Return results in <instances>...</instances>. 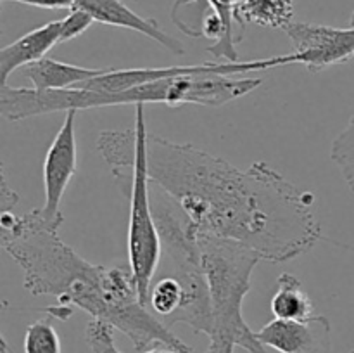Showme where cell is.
I'll use <instances>...</instances> for the list:
<instances>
[{
  "label": "cell",
  "mask_w": 354,
  "mask_h": 353,
  "mask_svg": "<svg viewBox=\"0 0 354 353\" xmlns=\"http://www.w3.org/2000/svg\"><path fill=\"white\" fill-rule=\"evenodd\" d=\"M52 318L54 317L48 315L28 325L24 336V353H61V341Z\"/></svg>",
  "instance_id": "17"
},
{
  "label": "cell",
  "mask_w": 354,
  "mask_h": 353,
  "mask_svg": "<svg viewBox=\"0 0 354 353\" xmlns=\"http://www.w3.org/2000/svg\"><path fill=\"white\" fill-rule=\"evenodd\" d=\"M216 14L209 0H176L173 7V23L189 37H204L207 19Z\"/></svg>",
  "instance_id": "15"
},
{
  "label": "cell",
  "mask_w": 354,
  "mask_h": 353,
  "mask_svg": "<svg viewBox=\"0 0 354 353\" xmlns=\"http://www.w3.org/2000/svg\"><path fill=\"white\" fill-rule=\"evenodd\" d=\"M197 239L213 311V332L206 353H234L235 346L249 353H270L242 315V303L261 255L230 239L203 234Z\"/></svg>",
  "instance_id": "4"
},
{
  "label": "cell",
  "mask_w": 354,
  "mask_h": 353,
  "mask_svg": "<svg viewBox=\"0 0 354 353\" xmlns=\"http://www.w3.org/2000/svg\"><path fill=\"white\" fill-rule=\"evenodd\" d=\"M294 44V52L299 55V64L311 73L334 64H342L354 57V26L332 28L324 24L290 23L286 28Z\"/></svg>",
  "instance_id": "7"
},
{
  "label": "cell",
  "mask_w": 354,
  "mask_h": 353,
  "mask_svg": "<svg viewBox=\"0 0 354 353\" xmlns=\"http://www.w3.org/2000/svg\"><path fill=\"white\" fill-rule=\"evenodd\" d=\"M95 23L88 12L82 9H71V12L62 19V30H61V44L62 42H69L73 38L80 37L83 31L88 30Z\"/></svg>",
  "instance_id": "19"
},
{
  "label": "cell",
  "mask_w": 354,
  "mask_h": 353,
  "mask_svg": "<svg viewBox=\"0 0 354 353\" xmlns=\"http://www.w3.org/2000/svg\"><path fill=\"white\" fill-rule=\"evenodd\" d=\"M256 336L279 353H332V325L324 315L306 320L273 318L256 331Z\"/></svg>",
  "instance_id": "9"
},
{
  "label": "cell",
  "mask_w": 354,
  "mask_h": 353,
  "mask_svg": "<svg viewBox=\"0 0 354 353\" xmlns=\"http://www.w3.org/2000/svg\"><path fill=\"white\" fill-rule=\"evenodd\" d=\"M17 201H19V197H17V194L9 187V183H7V175L2 170V183H0V211H2V213H10L12 208L17 204Z\"/></svg>",
  "instance_id": "20"
},
{
  "label": "cell",
  "mask_w": 354,
  "mask_h": 353,
  "mask_svg": "<svg viewBox=\"0 0 354 353\" xmlns=\"http://www.w3.org/2000/svg\"><path fill=\"white\" fill-rule=\"evenodd\" d=\"M138 353H178V352H175V350H171V348H168V346H166V348L144 350V352H138Z\"/></svg>",
  "instance_id": "22"
},
{
  "label": "cell",
  "mask_w": 354,
  "mask_h": 353,
  "mask_svg": "<svg viewBox=\"0 0 354 353\" xmlns=\"http://www.w3.org/2000/svg\"><path fill=\"white\" fill-rule=\"evenodd\" d=\"M273 315L283 320H306L313 317V301L303 289V282L289 272L280 273L277 279V291L272 298Z\"/></svg>",
  "instance_id": "13"
},
{
  "label": "cell",
  "mask_w": 354,
  "mask_h": 353,
  "mask_svg": "<svg viewBox=\"0 0 354 353\" xmlns=\"http://www.w3.org/2000/svg\"><path fill=\"white\" fill-rule=\"evenodd\" d=\"M147 125L144 104L135 106L130 130H107L97 138V149L111 173L130 196L128 260L142 303L149 305L152 282L161 263V239L151 203V175L147 159Z\"/></svg>",
  "instance_id": "3"
},
{
  "label": "cell",
  "mask_w": 354,
  "mask_h": 353,
  "mask_svg": "<svg viewBox=\"0 0 354 353\" xmlns=\"http://www.w3.org/2000/svg\"><path fill=\"white\" fill-rule=\"evenodd\" d=\"M10 2L41 7V9H73V0H10Z\"/></svg>",
  "instance_id": "21"
},
{
  "label": "cell",
  "mask_w": 354,
  "mask_h": 353,
  "mask_svg": "<svg viewBox=\"0 0 354 353\" xmlns=\"http://www.w3.org/2000/svg\"><path fill=\"white\" fill-rule=\"evenodd\" d=\"M299 55L296 52L286 55H275L268 59H251V61H225V62H203L189 66H168V68H135V69H107L100 76L88 80L75 89L100 90V92H120L137 85L158 82L175 76H234L249 71H263L277 66L296 64Z\"/></svg>",
  "instance_id": "6"
},
{
  "label": "cell",
  "mask_w": 354,
  "mask_h": 353,
  "mask_svg": "<svg viewBox=\"0 0 354 353\" xmlns=\"http://www.w3.org/2000/svg\"><path fill=\"white\" fill-rule=\"evenodd\" d=\"M261 78H234V76H175L145 85L131 87L120 92H100L86 89L35 90L12 89L0 85V114L9 121H21L38 114L59 111L93 109V107L123 106V104L162 102L166 106L220 107L244 97L258 89Z\"/></svg>",
  "instance_id": "2"
},
{
  "label": "cell",
  "mask_w": 354,
  "mask_h": 353,
  "mask_svg": "<svg viewBox=\"0 0 354 353\" xmlns=\"http://www.w3.org/2000/svg\"><path fill=\"white\" fill-rule=\"evenodd\" d=\"M351 26H354V12H353V16H351Z\"/></svg>",
  "instance_id": "23"
},
{
  "label": "cell",
  "mask_w": 354,
  "mask_h": 353,
  "mask_svg": "<svg viewBox=\"0 0 354 353\" xmlns=\"http://www.w3.org/2000/svg\"><path fill=\"white\" fill-rule=\"evenodd\" d=\"M330 158L341 172L346 185L354 192V116L332 142Z\"/></svg>",
  "instance_id": "16"
},
{
  "label": "cell",
  "mask_w": 354,
  "mask_h": 353,
  "mask_svg": "<svg viewBox=\"0 0 354 353\" xmlns=\"http://www.w3.org/2000/svg\"><path fill=\"white\" fill-rule=\"evenodd\" d=\"M73 9L85 10L97 23L138 31V33L158 42L161 47L173 52V54L182 55L185 52L183 45L176 38L169 37V35H166V31L159 28L158 21L138 16L121 0H73Z\"/></svg>",
  "instance_id": "10"
},
{
  "label": "cell",
  "mask_w": 354,
  "mask_h": 353,
  "mask_svg": "<svg viewBox=\"0 0 354 353\" xmlns=\"http://www.w3.org/2000/svg\"><path fill=\"white\" fill-rule=\"evenodd\" d=\"M147 159L151 180L183 208L197 235L237 241L273 263L297 258L320 241L315 196L268 163L241 170L156 134L147 137Z\"/></svg>",
  "instance_id": "1"
},
{
  "label": "cell",
  "mask_w": 354,
  "mask_h": 353,
  "mask_svg": "<svg viewBox=\"0 0 354 353\" xmlns=\"http://www.w3.org/2000/svg\"><path fill=\"white\" fill-rule=\"evenodd\" d=\"M78 111L66 113L57 135L52 141L44 159V190L45 203L41 206L45 217L52 220H64L61 213V201L69 182L76 173V137L75 120Z\"/></svg>",
  "instance_id": "8"
},
{
  "label": "cell",
  "mask_w": 354,
  "mask_h": 353,
  "mask_svg": "<svg viewBox=\"0 0 354 353\" xmlns=\"http://www.w3.org/2000/svg\"><path fill=\"white\" fill-rule=\"evenodd\" d=\"M351 353H354V350H353V352H351Z\"/></svg>",
  "instance_id": "24"
},
{
  "label": "cell",
  "mask_w": 354,
  "mask_h": 353,
  "mask_svg": "<svg viewBox=\"0 0 354 353\" xmlns=\"http://www.w3.org/2000/svg\"><path fill=\"white\" fill-rule=\"evenodd\" d=\"M85 339L92 353H121L114 345V327L100 318H93L86 325Z\"/></svg>",
  "instance_id": "18"
},
{
  "label": "cell",
  "mask_w": 354,
  "mask_h": 353,
  "mask_svg": "<svg viewBox=\"0 0 354 353\" xmlns=\"http://www.w3.org/2000/svg\"><path fill=\"white\" fill-rule=\"evenodd\" d=\"M151 203L161 239V263L166 273L178 280L187 293V305L180 322L196 332L211 336L213 332V311L204 272L203 253L199 239L189 215L183 208L154 180L151 182Z\"/></svg>",
  "instance_id": "5"
},
{
  "label": "cell",
  "mask_w": 354,
  "mask_h": 353,
  "mask_svg": "<svg viewBox=\"0 0 354 353\" xmlns=\"http://www.w3.org/2000/svg\"><path fill=\"white\" fill-rule=\"evenodd\" d=\"M107 69L83 68V66L69 64V62L55 61L44 57L37 62H31L24 68L23 76L31 82L35 90H64L75 89L88 80L100 76Z\"/></svg>",
  "instance_id": "12"
},
{
  "label": "cell",
  "mask_w": 354,
  "mask_h": 353,
  "mask_svg": "<svg viewBox=\"0 0 354 353\" xmlns=\"http://www.w3.org/2000/svg\"><path fill=\"white\" fill-rule=\"evenodd\" d=\"M62 19L38 26L28 31L12 44L0 51V85H7V80L16 69L26 68L31 62L45 57L54 45L61 44Z\"/></svg>",
  "instance_id": "11"
},
{
  "label": "cell",
  "mask_w": 354,
  "mask_h": 353,
  "mask_svg": "<svg viewBox=\"0 0 354 353\" xmlns=\"http://www.w3.org/2000/svg\"><path fill=\"white\" fill-rule=\"evenodd\" d=\"M237 19L239 23L245 19L286 30L292 19V0H244L237 10Z\"/></svg>",
  "instance_id": "14"
}]
</instances>
